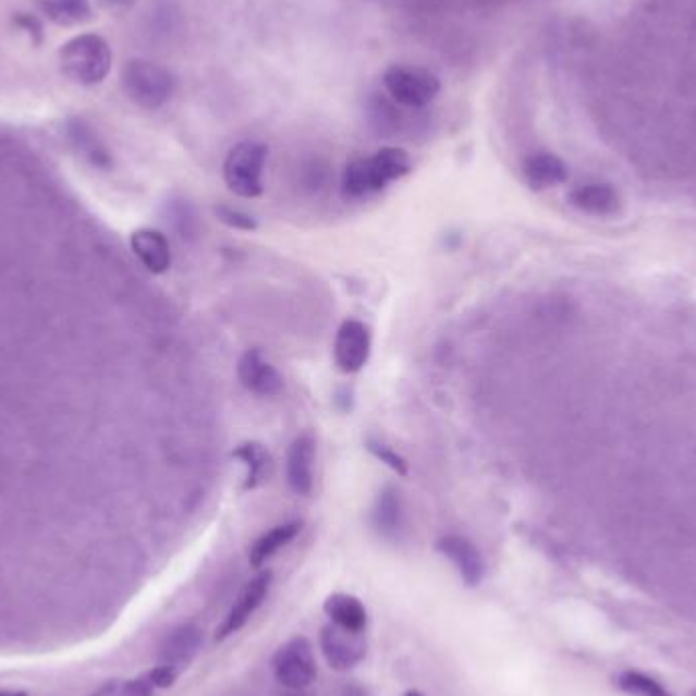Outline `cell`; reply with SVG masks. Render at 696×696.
<instances>
[{"label": "cell", "mask_w": 696, "mask_h": 696, "mask_svg": "<svg viewBox=\"0 0 696 696\" xmlns=\"http://www.w3.org/2000/svg\"><path fill=\"white\" fill-rule=\"evenodd\" d=\"M412 171V159L400 147H386L381 151L351 161L342 173V194L344 198L358 200L369 194L386 190L391 182L402 180Z\"/></svg>", "instance_id": "cell-1"}, {"label": "cell", "mask_w": 696, "mask_h": 696, "mask_svg": "<svg viewBox=\"0 0 696 696\" xmlns=\"http://www.w3.org/2000/svg\"><path fill=\"white\" fill-rule=\"evenodd\" d=\"M62 72L80 86L100 84L109 76L112 51L100 35L86 33L68 41L60 51Z\"/></svg>", "instance_id": "cell-2"}, {"label": "cell", "mask_w": 696, "mask_h": 696, "mask_svg": "<svg viewBox=\"0 0 696 696\" xmlns=\"http://www.w3.org/2000/svg\"><path fill=\"white\" fill-rule=\"evenodd\" d=\"M121 82L124 94L141 109H161L175 93V77L170 70L147 60L126 62Z\"/></svg>", "instance_id": "cell-3"}, {"label": "cell", "mask_w": 696, "mask_h": 696, "mask_svg": "<svg viewBox=\"0 0 696 696\" xmlns=\"http://www.w3.org/2000/svg\"><path fill=\"white\" fill-rule=\"evenodd\" d=\"M267 147L257 141L234 145L222 166L224 182L239 198H257L264 194V170Z\"/></svg>", "instance_id": "cell-4"}, {"label": "cell", "mask_w": 696, "mask_h": 696, "mask_svg": "<svg viewBox=\"0 0 696 696\" xmlns=\"http://www.w3.org/2000/svg\"><path fill=\"white\" fill-rule=\"evenodd\" d=\"M387 93L410 109H424L440 93V80L424 68L391 65L383 76Z\"/></svg>", "instance_id": "cell-5"}, {"label": "cell", "mask_w": 696, "mask_h": 696, "mask_svg": "<svg viewBox=\"0 0 696 696\" xmlns=\"http://www.w3.org/2000/svg\"><path fill=\"white\" fill-rule=\"evenodd\" d=\"M273 672L281 686L302 691L316 679V658L312 644L304 635H295L285 642L273 656Z\"/></svg>", "instance_id": "cell-6"}, {"label": "cell", "mask_w": 696, "mask_h": 696, "mask_svg": "<svg viewBox=\"0 0 696 696\" xmlns=\"http://www.w3.org/2000/svg\"><path fill=\"white\" fill-rule=\"evenodd\" d=\"M371 355V332L358 320L342 322L334 341V361L342 373H358Z\"/></svg>", "instance_id": "cell-7"}, {"label": "cell", "mask_w": 696, "mask_h": 696, "mask_svg": "<svg viewBox=\"0 0 696 696\" xmlns=\"http://www.w3.org/2000/svg\"><path fill=\"white\" fill-rule=\"evenodd\" d=\"M320 646L325 651L326 662L330 664V668L344 672V670H351L356 664L363 662L365 654H367V644L365 639L361 637V634H353V632H346L339 625L330 623L326 625L320 634Z\"/></svg>", "instance_id": "cell-8"}, {"label": "cell", "mask_w": 696, "mask_h": 696, "mask_svg": "<svg viewBox=\"0 0 696 696\" xmlns=\"http://www.w3.org/2000/svg\"><path fill=\"white\" fill-rule=\"evenodd\" d=\"M271 578H273V574L269 573V571H265V573L257 574V576L248 583L247 587L243 588V593L239 595V599L232 605L229 615H227V619L222 621V625L217 630L215 637H217L218 642H220V639H227L229 635L236 634V632L247 623L248 619L253 618V613L261 607L265 597H267V593H269Z\"/></svg>", "instance_id": "cell-9"}, {"label": "cell", "mask_w": 696, "mask_h": 696, "mask_svg": "<svg viewBox=\"0 0 696 696\" xmlns=\"http://www.w3.org/2000/svg\"><path fill=\"white\" fill-rule=\"evenodd\" d=\"M438 552L442 557L449 558L454 564V569L461 574L464 585L477 587L485 576V560L479 552V548L463 536H444L436 544Z\"/></svg>", "instance_id": "cell-10"}, {"label": "cell", "mask_w": 696, "mask_h": 696, "mask_svg": "<svg viewBox=\"0 0 696 696\" xmlns=\"http://www.w3.org/2000/svg\"><path fill=\"white\" fill-rule=\"evenodd\" d=\"M239 379L241 383L247 387L251 393L255 395H264L271 398L278 395L283 389V377L279 375L278 369L265 361L264 355L259 351H247L239 361Z\"/></svg>", "instance_id": "cell-11"}, {"label": "cell", "mask_w": 696, "mask_h": 696, "mask_svg": "<svg viewBox=\"0 0 696 696\" xmlns=\"http://www.w3.org/2000/svg\"><path fill=\"white\" fill-rule=\"evenodd\" d=\"M314 459H316V442L309 434L295 438L288 450L285 475L288 485L295 496H309L314 487Z\"/></svg>", "instance_id": "cell-12"}, {"label": "cell", "mask_w": 696, "mask_h": 696, "mask_svg": "<svg viewBox=\"0 0 696 696\" xmlns=\"http://www.w3.org/2000/svg\"><path fill=\"white\" fill-rule=\"evenodd\" d=\"M178 672L168 666H155L151 672L131 681H110L102 684L93 696H154L159 688H170Z\"/></svg>", "instance_id": "cell-13"}, {"label": "cell", "mask_w": 696, "mask_h": 696, "mask_svg": "<svg viewBox=\"0 0 696 696\" xmlns=\"http://www.w3.org/2000/svg\"><path fill=\"white\" fill-rule=\"evenodd\" d=\"M200 644L202 634L198 627L182 625L173 630L159 650V666H168L180 674V670L194 660V656L200 650Z\"/></svg>", "instance_id": "cell-14"}, {"label": "cell", "mask_w": 696, "mask_h": 696, "mask_svg": "<svg viewBox=\"0 0 696 696\" xmlns=\"http://www.w3.org/2000/svg\"><path fill=\"white\" fill-rule=\"evenodd\" d=\"M133 253L139 257L141 264L151 273H166L171 265V251L168 239L154 229H141L131 236Z\"/></svg>", "instance_id": "cell-15"}, {"label": "cell", "mask_w": 696, "mask_h": 696, "mask_svg": "<svg viewBox=\"0 0 696 696\" xmlns=\"http://www.w3.org/2000/svg\"><path fill=\"white\" fill-rule=\"evenodd\" d=\"M569 202L581 212L593 217H611L619 208L618 192L609 184H583L569 194Z\"/></svg>", "instance_id": "cell-16"}, {"label": "cell", "mask_w": 696, "mask_h": 696, "mask_svg": "<svg viewBox=\"0 0 696 696\" xmlns=\"http://www.w3.org/2000/svg\"><path fill=\"white\" fill-rule=\"evenodd\" d=\"M326 615L334 625H339L346 632L363 634L367 630V609L353 595L346 593H334L326 599Z\"/></svg>", "instance_id": "cell-17"}, {"label": "cell", "mask_w": 696, "mask_h": 696, "mask_svg": "<svg viewBox=\"0 0 696 696\" xmlns=\"http://www.w3.org/2000/svg\"><path fill=\"white\" fill-rule=\"evenodd\" d=\"M524 175L532 190H546L564 184L569 178V168L557 155H529L524 163Z\"/></svg>", "instance_id": "cell-18"}, {"label": "cell", "mask_w": 696, "mask_h": 696, "mask_svg": "<svg viewBox=\"0 0 696 696\" xmlns=\"http://www.w3.org/2000/svg\"><path fill=\"white\" fill-rule=\"evenodd\" d=\"M302 532V522H290V524H281L273 527L269 532H265L259 540L251 546L248 550V562L253 569H261L265 562L271 557H276L281 548H285L295 536Z\"/></svg>", "instance_id": "cell-19"}, {"label": "cell", "mask_w": 696, "mask_h": 696, "mask_svg": "<svg viewBox=\"0 0 696 696\" xmlns=\"http://www.w3.org/2000/svg\"><path fill=\"white\" fill-rule=\"evenodd\" d=\"M41 13L56 25L72 27L93 19V7L88 0H39Z\"/></svg>", "instance_id": "cell-20"}, {"label": "cell", "mask_w": 696, "mask_h": 696, "mask_svg": "<svg viewBox=\"0 0 696 696\" xmlns=\"http://www.w3.org/2000/svg\"><path fill=\"white\" fill-rule=\"evenodd\" d=\"M373 522H375V527L383 536H393L400 529V524H402V503H400V496L395 493V489L386 487L379 493L377 503H375V511H373Z\"/></svg>", "instance_id": "cell-21"}, {"label": "cell", "mask_w": 696, "mask_h": 696, "mask_svg": "<svg viewBox=\"0 0 696 696\" xmlns=\"http://www.w3.org/2000/svg\"><path fill=\"white\" fill-rule=\"evenodd\" d=\"M234 459L247 466V480L245 489H255L264 479L265 468L269 464V452L259 442H247L232 452Z\"/></svg>", "instance_id": "cell-22"}, {"label": "cell", "mask_w": 696, "mask_h": 696, "mask_svg": "<svg viewBox=\"0 0 696 696\" xmlns=\"http://www.w3.org/2000/svg\"><path fill=\"white\" fill-rule=\"evenodd\" d=\"M615 684L630 696H672L656 679L637 670H625L615 676Z\"/></svg>", "instance_id": "cell-23"}, {"label": "cell", "mask_w": 696, "mask_h": 696, "mask_svg": "<svg viewBox=\"0 0 696 696\" xmlns=\"http://www.w3.org/2000/svg\"><path fill=\"white\" fill-rule=\"evenodd\" d=\"M215 215H217L220 222H224L227 227H231L234 231H255L257 229V220L243 212V210H236V208H229V206H218L215 208Z\"/></svg>", "instance_id": "cell-24"}, {"label": "cell", "mask_w": 696, "mask_h": 696, "mask_svg": "<svg viewBox=\"0 0 696 696\" xmlns=\"http://www.w3.org/2000/svg\"><path fill=\"white\" fill-rule=\"evenodd\" d=\"M367 449L371 452L375 459H379L381 463H386L391 471H395L398 475H402V477H407V473H410V468H407V463H405V459L400 456L395 450L389 449L386 444H379V442H367Z\"/></svg>", "instance_id": "cell-25"}, {"label": "cell", "mask_w": 696, "mask_h": 696, "mask_svg": "<svg viewBox=\"0 0 696 696\" xmlns=\"http://www.w3.org/2000/svg\"><path fill=\"white\" fill-rule=\"evenodd\" d=\"M15 25L19 29L27 33L35 44L44 41V25H41V21L37 16L29 15V13H19L15 16Z\"/></svg>", "instance_id": "cell-26"}, {"label": "cell", "mask_w": 696, "mask_h": 696, "mask_svg": "<svg viewBox=\"0 0 696 696\" xmlns=\"http://www.w3.org/2000/svg\"><path fill=\"white\" fill-rule=\"evenodd\" d=\"M105 7L117 9V7H131L135 0H100Z\"/></svg>", "instance_id": "cell-27"}, {"label": "cell", "mask_w": 696, "mask_h": 696, "mask_svg": "<svg viewBox=\"0 0 696 696\" xmlns=\"http://www.w3.org/2000/svg\"><path fill=\"white\" fill-rule=\"evenodd\" d=\"M0 696H29L27 693H11V691H0Z\"/></svg>", "instance_id": "cell-28"}, {"label": "cell", "mask_w": 696, "mask_h": 696, "mask_svg": "<svg viewBox=\"0 0 696 696\" xmlns=\"http://www.w3.org/2000/svg\"><path fill=\"white\" fill-rule=\"evenodd\" d=\"M405 696H424V695H422L419 691H410V693H407V695Z\"/></svg>", "instance_id": "cell-29"}, {"label": "cell", "mask_w": 696, "mask_h": 696, "mask_svg": "<svg viewBox=\"0 0 696 696\" xmlns=\"http://www.w3.org/2000/svg\"><path fill=\"white\" fill-rule=\"evenodd\" d=\"M693 696H696V695H693Z\"/></svg>", "instance_id": "cell-30"}]
</instances>
